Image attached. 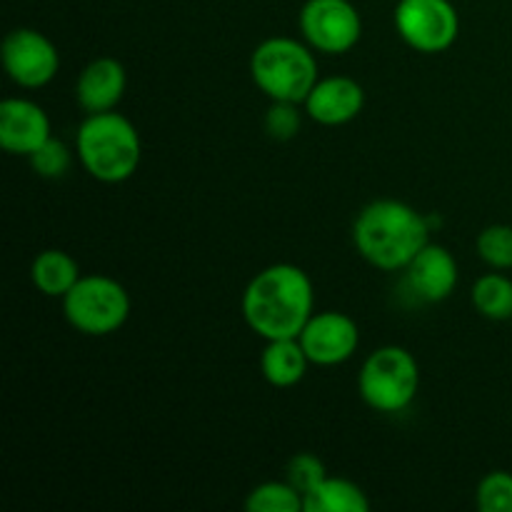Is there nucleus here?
Instances as JSON below:
<instances>
[{
	"label": "nucleus",
	"mask_w": 512,
	"mask_h": 512,
	"mask_svg": "<svg viewBox=\"0 0 512 512\" xmlns=\"http://www.w3.org/2000/svg\"><path fill=\"white\" fill-rule=\"evenodd\" d=\"M420 388L418 360L400 345H385L365 358L358 375V390L365 405L378 413H403Z\"/></svg>",
	"instance_id": "5"
},
{
	"label": "nucleus",
	"mask_w": 512,
	"mask_h": 512,
	"mask_svg": "<svg viewBox=\"0 0 512 512\" xmlns=\"http://www.w3.org/2000/svg\"><path fill=\"white\" fill-rule=\"evenodd\" d=\"M460 268L455 255L445 245L428 243L405 268L410 293L425 303L448 300L458 288Z\"/></svg>",
	"instance_id": "11"
},
{
	"label": "nucleus",
	"mask_w": 512,
	"mask_h": 512,
	"mask_svg": "<svg viewBox=\"0 0 512 512\" xmlns=\"http://www.w3.org/2000/svg\"><path fill=\"white\" fill-rule=\"evenodd\" d=\"M303 115H300V103H288V100H273V105L265 113V130L273 140H293L300 133Z\"/></svg>",
	"instance_id": "23"
},
{
	"label": "nucleus",
	"mask_w": 512,
	"mask_h": 512,
	"mask_svg": "<svg viewBox=\"0 0 512 512\" xmlns=\"http://www.w3.org/2000/svg\"><path fill=\"white\" fill-rule=\"evenodd\" d=\"M125 85H128V73L118 58H95L93 63L85 65L75 83V98L85 113H108L123 100Z\"/></svg>",
	"instance_id": "14"
},
{
	"label": "nucleus",
	"mask_w": 512,
	"mask_h": 512,
	"mask_svg": "<svg viewBox=\"0 0 512 512\" xmlns=\"http://www.w3.org/2000/svg\"><path fill=\"white\" fill-rule=\"evenodd\" d=\"M30 160V168H33L35 175L40 178H63L65 173L70 170V163H73V153L68 150V145L60 143V140L50 138L48 143L40 145L35 153L28 155Z\"/></svg>",
	"instance_id": "21"
},
{
	"label": "nucleus",
	"mask_w": 512,
	"mask_h": 512,
	"mask_svg": "<svg viewBox=\"0 0 512 512\" xmlns=\"http://www.w3.org/2000/svg\"><path fill=\"white\" fill-rule=\"evenodd\" d=\"M353 243L373 268L405 270L430 243V220L400 200H375L355 218Z\"/></svg>",
	"instance_id": "2"
},
{
	"label": "nucleus",
	"mask_w": 512,
	"mask_h": 512,
	"mask_svg": "<svg viewBox=\"0 0 512 512\" xmlns=\"http://www.w3.org/2000/svg\"><path fill=\"white\" fill-rule=\"evenodd\" d=\"M298 340L310 365L333 368L358 353L360 328L350 315L340 310H323V313H313Z\"/></svg>",
	"instance_id": "10"
},
{
	"label": "nucleus",
	"mask_w": 512,
	"mask_h": 512,
	"mask_svg": "<svg viewBox=\"0 0 512 512\" xmlns=\"http://www.w3.org/2000/svg\"><path fill=\"white\" fill-rule=\"evenodd\" d=\"M393 20L405 45L425 55L445 53L460 33L458 10L450 0H398Z\"/></svg>",
	"instance_id": "7"
},
{
	"label": "nucleus",
	"mask_w": 512,
	"mask_h": 512,
	"mask_svg": "<svg viewBox=\"0 0 512 512\" xmlns=\"http://www.w3.org/2000/svg\"><path fill=\"white\" fill-rule=\"evenodd\" d=\"M473 308L488 320H510L512 318V280L508 275L488 273L478 278L470 290Z\"/></svg>",
	"instance_id": "18"
},
{
	"label": "nucleus",
	"mask_w": 512,
	"mask_h": 512,
	"mask_svg": "<svg viewBox=\"0 0 512 512\" xmlns=\"http://www.w3.org/2000/svg\"><path fill=\"white\" fill-rule=\"evenodd\" d=\"M303 512H368L370 500L360 485L345 478H325L305 493Z\"/></svg>",
	"instance_id": "17"
},
{
	"label": "nucleus",
	"mask_w": 512,
	"mask_h": 512,
	"mask_svg": "<svg viewBox=\"0 0 512 512\" xmlns=\"http://www.w3.org/2000/svg\"><path fill=\"white\" fill-rule=\"evenodd\" d=\"M75 148L90 178L108 185L133 178L143 160L138 128L115 110L90 113L80 123Z\"/></svg>",
	"instance_id": "3"
},
{
	"label": "nucleus",
	"mask_w": 512,
	"mask_h": 512,
	"mask_svg": "<svg viewBox=\"0 0 512 512\" xmlns=\"http://www.w3.org/2000/svg\"><path fill=\"white\" fill-rule=\"evenodd\" d=\"M250 78L270 100L300 105L320 80L315 55L293 38L263 40L250 55Z\"/></svg>",
	"instance_id": "4"
},
{
	"label": "nucleus",
	"mask_w": 512,
	"mask_h": 512,
	"mask_svg": "<svg viewBox=\"0 0 512 512\" xmlns=\"http://www.w3.org/2000/svg\"><path fill=\"white\" fill-rule=\"evenodd\" d=\"M328 478V470H325V463L313 453H298L290 458L288 463V483L298 490L305 498V493L320 485Z\"/></svg>",
	"instance_id": "24"
},
{
	"label": "nucleus",
	"mask_w": 512,
	"mask_h": 512,
	"mask_svg": "<svg viewBox=\"0 0 512 512\" xmlns=\"http://www.w3.org/2000/svg\"><path fill=\"white\" fill-rule=\"evenodd\" d=\"M480 260L490 265L493 270H510L512 268V228L510 225H488L478 235L475 243Z\"/></svg>",
	"instance_id": "20"
},
{
	"label": "nucleus",
	"mask_w": 512,
	"mask_h": 512,
	"mask_svg": "<svg viewBox=\"0 0 512 512\" xmlns=\"http://www.w3.org/2000/svg\"><path fill=\"white\" fill-rule=\"evenodd\" d=\"M363 105L365 90L358 80L348 78V75H330L313 85L303 110L315 123L335 128V125H345L358 118L363 113Z\"/></svg>",
	"instance_id": "12"
},
{
	"label": "nucleus",
	"mask_w": 512,
	"mask_h": 512,
	"mask_svg": "<svg viewBox=\"0 0 512 512\" xmlns=\"http://www.w3.org/2000/svg\"><path fill=\"white\" fill-rule=\"evenodd\" d=\"M3 65L20 88H45L58 75L60 53L40 30L15 28L3 40Z\"/></svg>",
	"instance_id": "9"
},
{
	"label": "nucleus",
	"mask_w": 512,
	"mask_h": 512,
	"mask_svg": "<svg viewBox=\"0 0 512 512\" xmlns=\"http://www.w3.org/2000/svg\"><path fill=\"white\" fill-rule=\"evenodd\" d=\"M478 508L483 512H512V475L488 473L478 485Z\"/></svg>",
	"instance_id": "22"
},
{
	"label": "nucleus",
	"mask_w": 512,
	"mask_h": 512,
	"mask_svg": "<svg viewBox=\"0 0 512 512\" xmlns=\"http://www.w3.org/2000/svg\"><path fill=\"white\" fill-rule=\"evenodd\" d=\"M80 278H83V275H80L78 260L58 248L38 253L35 255L33 265H30V280H33L35 288L43 295H48V298L63 300Z\"/></svg>",
	"instance_id": "16"
},
{
	"label": "nucleus",
	"mask_w": 512,
	"mask_h": 512,
	"mask_svg": "<svg viewBox=\"0 0 512 512\" xmlns=\"http://www.w3.org/2000/svg\"><path fill=\"white\" fill-rule=\"evenodd\" d=\"M313 283L298 265L278 263L260 270L243 293V318L263 340L298 338L313 318Z\"/></svg>",
	"instance_id": "1"
},
{
	"label": "nucleus",
	"mask_w": 512,
	"mask_h": 512,
	"mask_svg": "<svg viewBox=\"0 0 512 512\" xmlns=\"http://www.w3.org/2000/svg\"><path fill=\"white\" fill-rule=\"evenodd\" d=\"M308 355L298 338L265 340L260 353V373L273 388H293L308 373Z\"/></svg>",
	"instance_id": "15"
},
{
	"label": "nucleus",
	"mask_w": 512,
	"mask_h": 512,
	"mask_svg": "<svg viewBox=\"0 0 512 512\" xmlns=\"http://www.w3.org/2000/svg\"><path fill=\"white\" fill-rule=\"evenodd\" d=\"M63 313L78 333L103 338L128 323L130 295L108 275H83L63 298Z\"/></svg>",
	"instance_id": "6"
},
{
	"label": "nucleus",
	"mask_w": 512,
	"mask_h": 512,
	"mask_svg": "<svg viewBox=\"0 0 512 512\" xmlns=\"http://www.w3.org/2000/svg\"><path fill=\"white\" fill-rule=\"evenodd\" d=\"M50 138V118L38 103L25 98H8L0 103V145L10 155L28 158Z\"/></svg>",
	"instance_id": "13"
},
{
	"label": "nucleus",
	"mask_w": 512,
	"mask_h": 512,
	"mask_svg": "<svg viewBox=\"0 0 512 512\" xmlns=\"http://www.w3.org/2000/svg\"><path fill=\"white\" fill-rule=\"evenodd\" d=\"M245 508L250 512H300L305 508V500L285 480V483H263L250 490Z\"/></svg>",
	"instance_id": "19"
},
{
	"label": "nucleus",
	"mask_w": 512,
	"mask_h": 512,
	"mask_svg": "<svg viewBox=\"0 0 512 512\" xmlns=\"http://www.w3.org/2000/svg\"><path fill=\"white\" fill-rule=\"evenodd\" d=\"M305 43L325 55H343L358 45L363 20L350 0H308L300 10Z\"/></svg>",
	"instance_id": "8"
}]
</instances>
